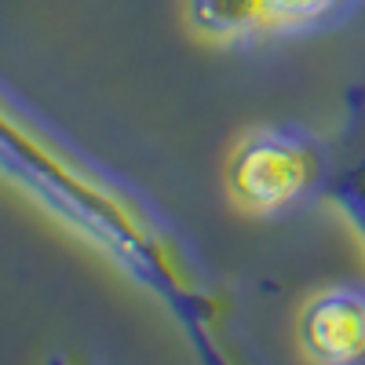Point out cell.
<instances>
[{
  "instance_id": "cell-1",
  "label": "cell",
  "mask_w": 365,
  "mask_h": 365,
  "mask_svg": "<svg viewBox=\"0 0 365 365\" xmlns=\"http://www.w3.org/2000/svg\"><path fill=\"white\" fill-rule=\"evenodd\" d=\"M0 154H4V172L22 182L37 205H44L58 223L77 230L132 282L161 299V307L187 329L190 344L205 361H223V351L216 347V322L223 311L220 299L179 267L168 241L154 230V223L143 220L135 205L70 165L34 132L19 128L11 113H4V125H0Z\"/></svg>"
},
{
  "instance_id": "cell-2",
  "label": "cell",
  "mask_w": 365,
  "mask_h": 365,
  "mask_svg": "<svg viewBox=\"0 0 365 365\" xmlns=\"http://www.w3.org/2000/svg\"><path fill=\"white\" fill-rule=\"evenodd\" d=\"M322 172L325 154L311 139L282 128H259L237 143L227 168V187L237 208L270 216L318 190Z\"/></svg>"
},
{
  "instance_id": "cell-3",
  "label": "cell",
  "mask_w": 365,
  "mask_h": 365,
  "mask_svg": "<svg viewBox=\"0 0 365 365\" xmlns=\"http://www.w3.org/2000/svg\"><path fill=\"white\" fill-rule=\"evenodd\" d=\"M296 340L311 361L347 365L365 358V292L325 289L303 303Z\"/></svg>"
},
{
  "instance_id": "cell-4",
  "label": "cell",
  "mask_w": 365,
  "mask_h": 365,
  "mask_svg": "<svg viewBox=\"0 0 365 365\" xmlns=\"http://www.w3.org/2000/svg\"><path fill=\"white\" fill-rule=\"evenodd\" d=\"M318 194L344 212V220L365 241V88L347 91L344 128L332 143V154L325 158V172L318 182Z\"/></svg>"
},
{
  "instance_id": "cell-5",
  "label": "cell",
  "mask_w": 365,
  "mask_h": 365,
  "mask_svg": "<svg viewBox=\"0 0 365 365\" xmlns=\"http://www.w3.org/2000/svg\"><path fill=\"white\" fill-rule=\"evenodd\" d=\"M187 22L205 41H237L263 29L259 0H187Z\"/></svg>"
},
{
  "instance_id": "cell-6",
  "label": "cell",
  "mask_w": 365,
  "mask_h": 365,
  "mask_svg": "<svg viewBox=\"0 0 365 365\" xmlns=\"http://www.w3.org/2000/svg\"><path fill=\"white\" fill-rule=\"evenodd\" d=\"M336 0H259V22L263 29L270 26H299L322 19Z\"/></svg>"
}]
</instances>
